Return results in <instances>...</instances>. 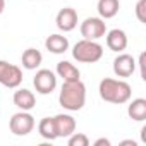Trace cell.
Returning <instances> with one entry per match:
<instances>
[{
    "label": "cell",
    "instance_id": "obj_14",
    "mask_svg": "<svg viewBox=\"0 0 146 146\" xmlns=\"http://www.w3.org/2000/svg\"><path fill=\"white\" fill-rule=\"evenodd\" d=\"M57 76L62 78L64 81H76V79H79L81 72L74 64H70L67 60H62V62L57 64Z\"/></svg>",
    "mask_w": 146,
    "mask_h": 146
},
{
    "label": "cell",
    "instance_id": "obj_3",
    "mask_svg": "<svg viewBox=\"0 0 146 146\" xmlns=\"http://www.w3.org/2000/svg\"><path fill=\"white\" fill-rule=\"evenodd\" d=\"M72 57L81 64H95L103 57V46L96 40L83 38L72 48Z\"/></svg>",
    "mask_w": 146,
    "mask_h": 146
},
{
    "label": "cell",
    "instance_id": "obj_20",
    "mask_svg": "<svg viewBox=\"0 0 146 146\" xmlns=\"http://www.w3.org/2000/svg\"><path fill=\"white\" fill-rule=\"evenodd\" d=\"M136 17L139 23H146V0H139L136 4Z\"/></svg>",
    "mask_w": 146,
    "mask_h": 146
},
{
    "label": "cell",
    "instance_id": "obj_2",
    "mask_svg": "<svg viewBox=\"0 0 146 146\" xmlns=\"http://www.w3.org/2000/svg\"><path fill=\"white\" fill-rule=\"evenodd\" d=\"M98 91H100L102 100H105L108 103H115V105L127 103L131 100V95H132V90L125 81L112 79V78L102 79Z\"/></svg>",
    "mask_w": 146,
    "mask_h": 146
},
{
    "label": "cell",
    "instance_id": "obj_8",
    "mask_svg": "<svg viewBox=\"0 0 146 146\" xmlns=\"http://www.w3.org/2000/svg\"><path fill=\"white\" fill-rule=\"evenodd\" d=\"M55 23H57V28L60 31L69 33L78 26V12L72 7H64V9L58 11V14L55 17Z\"/></svg>",
    "mask_w": 146,
    "mask_h": 146
},
{
    "label": "cell",
    "instance_id": "obj_11",
    "mask_svg": "<svg viewBox=\"0 0 146 146\" xmlns=\"http://www.w3.org/2000/svg\"><path fill=\"white\" fill-rule=\"evenodd\" d=\"M107 35V46L112 52H122L127 46V35L122 29H112Z\"/></svg>",
    "mask_w": 146,
    "mask_h": 146
},
{
    "label": "cell",
    "instance_id": "obj_13",
    "mask_svg": "<svg viewBox=\"0 0 146 146\" xmlns=\"http://www.w3.org/2000/svg\"><path fill=\"white\" fill-rule=\"evenodd\" d=\"M45 46L48 52L55 53V55H60V53H65L67 48H69V40L62 35H50L46 40H45Z\"/></svg>",
    "mask_w": 146,
    "mask_h": 146
},
{
    "label": "cell",
    "instance_id": "obj_9",
    "mask_svg": "<svg viewBox=\"0 0 146 146\" xmlns=\"http://www.w3.org/2000/svg\"><path fill=\"white\" fill-rule=\"evenodd\" d=\"M57 137H69L72 132H76V119L69 113H58L53 117Z\"/></svg>",
    "mask_w": 146,
    "mask_h": 146
},
{
    "label": "cell",
    "instance_id": "obj_7",
    "mask_svg": "<svg viewBox=\"0 0 146 146\" xmlns=\"http://www.w3.org/2000/svg\"><path fill=\"white\" fill-rule=\"evenodd\" d=\"M33 84L40 95H50L57 88V76L50 69H40L33 78Z\"/></svg>",
    "mask_w": 146,
    "mask_h": 146
},
{
    "label": "cell",
    "instance_id": "obj_19",
    "mask_svg": "<svg viewBox=\"0 0 146 146\" xmlns=\"http://www.w3.org/2000/svg\"><path fill=\"white\" fill-rule=\"evenodd\" d=\"M67 143H69V146H88L90 144V139L83 132H72L69 136V141Z\"/></svg>",
    "mask_w": 146,
    "mask_h": 146
},
{
    "label": "cell",
    "instance_id": "obj_18",
    "mask_svg": "<svg viewBox=\"0 0 146 146\" xmlns=\"http://www.w3.org/2000/svg\"><path fill=\"white\" fill-rule=\"evenodd\" d=\"M38 132L43 139L53 141L57 139V132H55V124H53V117H45L40 120L38 124Z\"/></svg>",
    "mask_w": 146,
    "mask_h": 146
},
{
    "label": "cell",
    "instance_id": "obj_16",
    "mask_svg": "<svg viewBox=\"0 0 146 146\" xmlns=\"http://www.w3.org/2000/svg\"><path fill=\"white\" fill-rule=\"evenodd\" d=\"M127 113L132 120L136 122H143L146 120V100L144 98H136L129 103L127 107Z\"/></svg>",
    "mask_w": 146,
    "mask_h": 146
},
{
    "label": "cell",
    "instance_id": "obj_1",
    "mask_svg": "<svg viewBox=\"0 0 146 146\" xmlns=\"http://www.w3.org/2000/svg\"><path fill=\"white\" fill-rule=\"evenodd\" d=\"M58 102L65 110H70V112L81 110L86 103V86H84V83L81 79L64 81L60 95H58Z\"/></svg>",
    "mask_w": 146,
    "mask_h": 146
},
{
    "label": "cell",
    "instance_id": "obj_17",
    "mask_svg": "<svg viewBox=\"0 0 146 146\" xmlns=\"http://www.w3.org/2000/svg\"><path fill=\"white\" fill-rule=\"evenodd\" d=\"M98 14L102 19H112L117 16L119 9H120V2L119 0H98Z\"/></svg>",
    "mask_w": 146,
    "mask_h": 146
},
{
    "label": "cell",
    "instance_id": "obj_24",
    "mask_svg": "<svg viewBox=\"0 0 146 146\" xmlns=\"http://www.w3.org/2000/svg\"><path fill=\"white\" fill-rule=\"evenodd\" d=\"M120 144H132V146H136V143H134V141H122Z\"/></svg>",
    "mask_w": 146,
    "mask_h": 146
},
{
    "label": "cell",
    "instance_id": "obj_5",
    "mask_svg": "<svg viewBox=\"0 0 146 146\" xmlns=\"http://www.w3.org/2000/svg\"><path fill=\"white\" fill-rule=\"evenodd\" d=\"M9 127H11V132L16 134V136H28L35 129V117L29 112L21 110V112L12 115V119L9 122Z\"/></svg>",
    "mask_w": 146,
    "mask_h": 146
},
{
    "label": "cell",
    "instance_id": "obj_4",
    "mask_svg": "<svg viewBox=\"0 0 146 146\" xmlns=\"http://www.w3.org/2000/svg\"><path fill=\"white\" fill-rule=\"evenodd\" d=\"M23 83V70L9 64L7 60H0V84L5 88H19Z\"/></svg>",
    "mask_w": 146,
    "mask_h": 146
},
{
    "label": "cell",
    "instance_id": "obj_21",
    "mask_svg": "<svg viewBox=\"0 0 146 146\" xmlns=\"http://www.w3.org/2000/svg\"><path fill=\"white\" fill-rule=\"evenodd\" d=\"M137 64H139V69H141V79L146 81V53H144V52H141Z\"/></svg>",
    "mask_w": 146,
    "mask_h": 146
},
{
    "label": "cell",
    "instance_id": "obj_12",
    "mask_svg": "<svg viewBox=\"0 0 146 146\" xmlns=\"http://www.w3.org/2000/svg\"><path fill=\"white\" fill-rule=\"evenodd\" d=\"M14 105L19 108V110H26L29 112L35 105H36V98L33 95V91L26 90V88H21L14 93Z\"/></svg>",
    "mask_w": 146,
    "mask_h": 146
},
{
    "label": "cell",
    "instance_id": "obj_10",
    "mask_svg": "<svg viewBox=\"0 0 146 146\" xmlns=\"http://www.w3.org/2000/svg\"><path fill=\"white\" fill-rule=\"evenodd\" d=\"M136 70V60L129 53H120L113 60V72L119 78H129Z\"/></svg>",
    "mask_w": 146,
    "mask_h": 146
},
{
    "label": "cell",
    "instance_id": "obj_22",
    "mask_svg": "<svg viewBox=\"0 0 146 146\" xmlns=\"http://www.w3.org/2000/svg\"><path fill=\"white\" fill-rule=\"evenodd\" d=\"M102 144L110 146V141H108V139H105V137H100V139H96V141H95V146H102Z\"/></svg>",
    "mask_w": 146,
    "mask_h": 146
},
{
    "label": "cell",
    "instance_id": "obj_15",
    "mask_svg": "<svg viewBox=\"0 0 146 146\" xmlns=\"http://www.w3.org/2000/svg\"><path fill=\"white\" fill-rule=\"evenodd\" d=\"M21 62H23V67H24V69L35 70V69H38V67L41 65L43 55H41V52L36 50V48H28V50H24V53H23V57H21Z\"/></svg>",
    "mask_w": 146,
    "mask_h": 146
},
{
    "label": "cell",
    "instance_id": "obj_6",
    "mask_svg": "<svg viewBox=\"0 0 146 146\" xmlns=\"http://www.w3.org/2000/svg\"><path fill=\"white\" fill-rule=\"evenodd\" d=\"M107 33V24L102 17H88L81 23V35L86 40H100Z\"/></svg>",
    "mask_w": 146,
    "mask_h": 146
},
{
    "label": "cell",
    "instance_id": "obj_23",
    "mask_svg": "<svg viewBox=\"0 0 146 146\" xmlns=\"http://www.w3.org/2000/svg\"><path fill=\"white\" fill-rule=\"evenodd\" d=\"M4 9H5V0H0V14L4 12Z\"/></svg>",
    "mask_w": 146,
    "mask_h": 146
}]
</instances>
